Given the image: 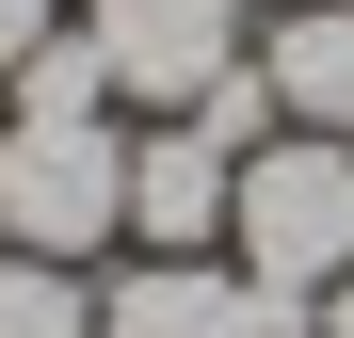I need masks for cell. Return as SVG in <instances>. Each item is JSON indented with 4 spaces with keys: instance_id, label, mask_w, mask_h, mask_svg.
<instances>
[{
    "instance_id": "7a4b0ae2",
    "label": "cell",
    "mask_w": 354,
    "mask_h": 338,
    "mask_svg": "<svg viewBox=\"0 0 354 338\" xmlns=\"http://www.w3.org/2000/svg\"><path fill=\"white\" fill-rule=\"evenodd\" d=\"M129 225V129L113 113H17L0 129V242L17 258H97Z\"/></svg>"
},
{
    "instance_id": "6da1fadb",
    "label": "cell",
    "mask_w": 354,
    "mask_h": 338,
    "mask_svg": "<svg viewBox=\"0 0 354 338\" xmlns=\"http://www.w3.org/2000/svg\"><path fill=\"white\" fill-rule=\"evenodd\" d=\"M225 258H242L258 290L322 306L338 274H354V145L338 129H274L242 161V194H225Z\"/></svg>"
},
{
    "instance_id": "8992f818",
    "label": "cell",
    "mask_w": 354,
    "mask_h": 338,
    "mask_svg": "<svg viewBox=\"0 0 354 338\" xmlns=\"http://www.w3.org/2000/svg\"><path fill=\"white\" fill-rule=\"evenodd\" d=\"M258 81L290 129H338L354 145V0H290V17L258 32Z\"/></svg>"
},
{
    "instance_id": "3957f363",
    "label": "cell",
    "mask_w": 354,
    "mask_h": 338,
    "mask_svg": "<svg viewBox=\"0 0 354 338\" xmlns=\"http://www.w3.org/2000/svg\"><path fill=\"white\" fill-rule=\"evenodd\" d=\"M81 48H97V81L129 97V113H194L258 32H242V0H97Z\"/></svg>"
},
{
    "instance_id": "5b68a950",
    "label": "cell",
    "mask_w": 354,
    "mask_h": 338,
    "mask_svg": "<svg viewBox=\"0 0 354 338\" xmlns=\"http://www.w3.org/2000/svg\"><path fill=\"white\" fill-rule=\"evenodd\" d=\"M225 194H242V161H225L194 113H161L129 145V242L145 258H225Z\"/></svg>"
},
{
    "instance_id": "277c9868",
    "label": "cell",
    "mask_w": 354,
    "mask_h": 338,
    "mask_svg": "<svg viewBox=\"0 0 354 338\" xmlns=\"http://www.w3.org/2000/svg\"><path fill=\"white\" fill-rule=\"evenodd\" d=\"M97 338H322V306L258 290L242 258H129L97 290Z\"/></svg>"
},
{
    "instance_id": "52a82bcc",
    "label": "cell",
    "mask_w": 354,
    "mask_h": 338,
    "mask_svg": "<svg viewBox=\"0 0 354 338\" xmlns=\"http://www.w3.org/2000/svg\"><path fill=\"white\" fill-rule=\"evenodd\" d=\"M0 338H97L81 258H17V242H0Z\"/></svg>"
},
{
    "instance_id": "ba28073f",
    "label": "cell",
    "mask_w": 354,
    "mask_h": 338,
    "mask_svg": "<svg viewBox=\"0 0 354 338\" xmlns=\"http://www.w3.org/2000/svg\"><path fill=\"white\" fill-rule=\"evenodd\" d=\"M17 113H113V81H97V48H81V32H48L32 65H17Z\"/></svg>"
},
{
    "instance_id": "30bf717a",
    "label": "cell",
    "mask_w": 354,
    "mask_h": 338,
    "mask_svg": "<svg viewBox=\"0 0 354 338\" xmlns=\"http://www.w3.org/2000/svg\"><path fill=\"white\" fill-rule=\"evenodd\" d=\"M322 338H354V274H338V290H322Z\"/></svg>"
},
{
    "instance_id": "9c48e42d",
    "label": "cell",
    "mask_w": 354,
    "mask_h": 338,
    "mask_svg": "<svg viewBox=\"0 0 354 338\" xmlns=\"http://www.w3.org/2000/svg\"><path fill=\"white\" fill-rule=\"evenodd\" d=\"M48 32H65V0H0V81H17V65H32Z\"/></svg>"
},
{
    "instance_id": "8fae6325",
    "label": "cell",
    "mask_w": 354,
    "mask_h": 338,
    "mask_svg": "<svg viewBox=\"0 0 354 338\" xmlns=\"http://www.w3.org/2000/svg\"><path fill=\"white\" fill-rule=\"evenodd\" d=\"M274 17H290V0H274Z\"/></svg>"
}]
</instances>
